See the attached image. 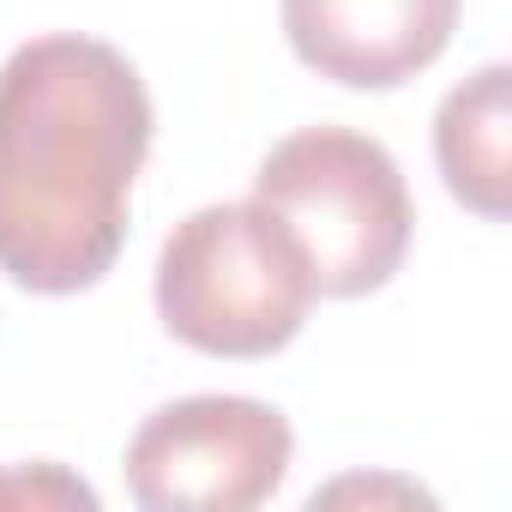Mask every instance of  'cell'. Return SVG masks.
Wrapping results in <instances>:
<instances>
[{
    "instance_id": "cell-2",
    "label": "cell",
    "mask_w": 512,
    "mask_h": 512,
    "mask_svg": "<svg viewBox=\"0 0 512 512\" xmlns=\"http://www.w3.org/2000/svg\"><path fill=\"white\" fill-rule=\"evenodd\" d=\"M308 308V253L260 199L199 205L157 253V320L199 356H278L308 326Z\"/></svg>"
},
{
    "instance_id": "cell-4",
    "label": "cell",
    "mask_w": 512,
    "mask_h": 512,
    "mask_svg": "<svg viewBox=\"0 0 512 512\" xmlns=\"http://www.w3.org/2000/svg\"><path fill=\"white\" fill-rule=\"evenodd\" d=\"M296 434L284 410L235 392H199L151 410L127 440V494L145 512H247L290 476Z\"/></svg>"
},
{
    "instance_id": "cell-7",
    "label": "cell",
    "mask_w": 512,
    "mask_h": 512,
    "mask_svg": "<svg viewBox=\"0 0 512 512\" xmlns=\"http://www.w3.org/2000/svg\"><path fill=\"white\" fill-rule=\"evenodd\" d=\"M0 500H31V506H97V494L85 488V482H73V476H61V470H25V476H0Z\"/></svg>"
},
{
    "instance_id": "cell-6",
    "label": "cell",
    "mask_w": 512,
    "mask_h": 512,
    "mask_svg": "<svg viewBox=\"0 0 512 512\" xmlns=\"http://www.w3.org/2000/svg\"><path fill=\"white\" fill-rule=\"evenodd\" d=\"M506 61H488L476 79L452 85L434 115V163L446 175V193L476 211L482 223H506L512 211V109H506Z\"/></svg>"
},
{
    "instance_id": "cell-1",
    "label": "cell",
    "mask_w": 512,
    "mask_h": 512,
    "mask_svg": "<svg viewBox=\"0 0 512 512\" xmlns=\"http://www.w3.org/2000/svg\"><path fill=\"white\" fill-rule=\"evenodd\" d=\"M151 91L97 37H31L0 67V272L31 296L103 284L151 157Z\"/></svg>"
},
{
    "instance_id": "cell-5",
    "label": "cell",
    "mask_w": 512,
    "mask_h": 512,
    "mask_svg": "<svg viewBox=\"0 0 512 512\" xmlns=\"http://www.w3.org/2000/svg\"><path fill=\"white\" fill-rule=\"evenodd\" d=\"M464 0H284V37L296 61L350 91H398L428 73Z\"/></svg>"
},
{
    "instance_id": "cell-3",
    "label": "cell",
    "mask_w": 512,
    "mask_h": 512,
    "mask_svg": "<svg viewBox=\"0 0 512 512\" xmlns=\"http://www.w3.org/2000/svg\"><path fill=\"white\" fill-rule=\"evenodd\" d=\"M253 199L278 211L308 253L314 296L356 302L398 278L416 205L392 151L356 127H302L253 175Z\"/></svg>"
}]
</instances>
